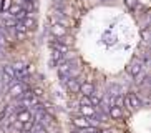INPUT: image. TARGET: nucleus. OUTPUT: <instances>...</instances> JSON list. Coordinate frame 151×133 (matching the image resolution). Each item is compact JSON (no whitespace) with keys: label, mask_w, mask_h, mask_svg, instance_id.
<instances>
[{"label":"nucleus","mask_w":151,"mask_h":133,"mask_svg":"<svg viewBox=\"0 0 151 133\" xmlns=\"http://www.w3.org/2000/svg\"><path fill=\"white\" fill-rule=\"evenodd\" d=\"M126 106H128V108H131V110L139 108V106H141V98L138 97L134 92H129L128 97H126Z\"/></svg>","instance_id":"2"},{"label":"nucleus","mask_w":151,"mask_h":133,"mask_svg":"<svg viewBox=\"0 0 151 133\" xmlns=\"http://www.w3.org/2000/svg\"><path fill=\"white\" fill-rule=\"evenodd\" d=\"M103 2H111V0H103Z\"/></svg>","instance_id":"20"},{"label":"nucleus","mask_w":151,"mask_h":133,"mask_svg":"<svg viewBox=\"0 0 151 133\" xmlns=\"http://www.w3.org/2000/svg\"><path fill=\"white\" fill-rule=\"evenodd\" d=\"M53 42L62 43V45H68V43H70V38H68V37H58V38H55ZM68 47H70V45H68Z\"/></svg>","instance_id":"14"},{"label":"nucleus","mask_w":151,"mask_h":133,"mask_svg":"<svg viewBox=\"0 0 151 133\" xmlns=\"http://www.w3.org/2000/svg\"><path fill=\"white\" fill-rule=\"evenodd\" d=\"M23 27H25V30L27 32H35L37 30V20L33 17H27L25 20H22Z\"/></svg>","instance_id":"8"},{"label":"nucleus","mask_w":151,"mask_h":133,"mask_svg":"<svg viewBox=\"0 0 151 133\" xmlns=\"http://www.w3.org/2000/svg\"><path fill=\"white\" fill-rule=\"evenodd\" d=\"M25 2H28V4H35V5H37V0H25Z\"/></svg>","instance_id":"18"},{"label":"nucleus","mask_w":151,"mask_h":133,"mask_svg":"<svg viewBox=\"0 0 151 133\" xmlns=\"http://www.w3.org/2000/svg\"><path fill=\"white\" fill-rule=\"evenodd\" d=\"M23 92H25V87H23L22 83L12 82V87H10V95H12V97H20Z\"/></svg>","instance_id":"6"},{"label":"nucleus","mask_w":151,"mask_h":133,"mask_svg":"<svg viewBox=\"0 0 151 133\" xmlns=\"http://www.w3.org/2000/svg\"><path fill=\"white\" fill-rule=\"evenodd\" d=\"M128 73L133 75L134 78H138V77L143 73V62L139 60V58H134L133 62L128 65Z\"/></svg>","instance_id":"1"},{"label":"nucleus","mask_w":151,"mask_h":133,"mask_svg":"<svg viewBox=\"0 0 151 133\" xmlns=\"http://www.w3.org/2000/svg\"><path fill=\"white\" fill-rule=\"evenodd\" d=\"M4 75H7L9 78H15V70L12 68V65H4Z\"/></svg>","instance_id":"13"},{"label":"nucleus","mask_w":151,"mask_h":133,"mask_svg":"<svg viewBox=\"0 0 151 133\" xmlns=\"http://www.w3.org/2000/svg\"><path fill=\"white\" fill-rule=\"evenodd\" d=\"M14 30H15V28H14ZM14 35H15V38H17V40H25L27 33H22V32H15Z\"/></svg>","instance_id":"17"},{"label":"nucleus","mask_w":151,"mask_h":133,"mask_svg":"<svg viewBox=\"0 0 151 133\" xmlns=\"http://www.w3.org/2000/svg\"><path fill=\"white\" fill-rule=\"evenodd\" d=\"M0 18H2V27H5V28H12V27L17 23V20H15L12 15H9L7 12H2Z\"/></svg>","instance_id":"3"},{"label":"nucleus","mask_w":151,"mask_h":133,"mask_svg":"<svg viewBox=\"0 0 151 133\" xmlns=\"http://www.w3.org/2000/svg\"><path fill=\"white\" fill-rule=\"evenodd\" d=\"M20 10H22V7H20V5H10V9L7 10V13H9V15H12V17H17L18 13H20Z\"/></svg>","instance_id":"12"},{"label":"nucleus","mask_w":151,"mask_h":133,"mask_svg":"<svg viewBox=\"0 0 151 133\" xmlns=\"http://www.w3.org/2000/svg\"><path fill=\"white\" fill-rule=\"evenodd\" d=\"M65 85H67V90L70 93H78L80 92V83L76 82V78H68L67 82H65Z\"/></svg>","instance_id":"5"},{"label":"nucleus","mask_w":151,"mask_h":133,"mask_svg":"<svg viewBox=\"0 0 151 133\" xmlns=\"http://www.w3.org/2000/svg\"><path fill=\"white\" fill-rule=\"evenodd\" d=\"M52 48H53L55 52H60V53L70 52V47H68V45H62V43H57V42H52Z\"/></svg>","instance_id":"10"},{"label":"nucleus","mask_w":151,"mask_h":133,"mask_svg":"<svg viewBox=\"0 0 151 133\" xmlns=\"http://www.w3.org/2000/svg\"><path fill=\"white\" fill-rule=\"evenodd\" d=\"M52 35L55 38H58V37H67V28L62 25H58V23H53L52 25Z\"/></svg>","instance_id":"7"},{"label":"nucleus","mask_w":151,"mask_h":133,"mask_svg":"<svg viewBox=\"0 0 151 133\" xmlns=\"http://www.w3.org/2000/svg\"><path fill=\"white\" fill-rule=\"evenodd\" d=\"M10 0H2V7H0V10H2V12H5V10H9L10 9Z\"/></svg>","instance_id":"16"},{"label":"nucleus","mask_w":151,"mask_h":133,"mask_svg":"<svg viewBox=\"0 0 151 133\" xmlns=\"http://www.w3.org/2000/svg\"><path fill=\"white\" fill-rule=\"evenodd\" d=\"M80 92L83 93V97H93L95 87L90 82H85V83H80Z\"/></svg>","instance_id":"4"},{"label":"nucleus","mask_w":151,"mask_h":133,"mask_svg":"<svg viewBox=\"0 0 151 133\" xmlns=\"http://www.w3.org/2000/svg\"><path fill=\"white\" fill-rule=\"evenodd\" d=\"M0 52H2V47H0Z\"/></svg>","instance_id":"21"},{"label":"nucleus","mask_w":151,"mask_h":133,"mask_svg":"<svg viewBox=\"0 0 151 133\" xmlns=\"http://www.w3.org/2000/svg\"><path fill=\"white\" fill-rule=\"evenodd\" d=\"M53 2H55V4L58 5V4H60V2H62V0H53Z\"/></svg>","instance_id":"19"},{"label":"nucleus","mask_w":151,"mask_h":133,"mask_svg":"<svg viewBox=\"0 0 151 133\" xmlns=\"http://www.w3.org/2000/svg\"><path fill=\"white\" fill-rule=\"evenodd\" d=\"M73 123H75V126H78V128H88V126H91V121H90L88 118H85V116H80V118H75L73 120Z\"/></svg>","instance_id":"9"},{"label":"nucleus","mask_w":151,"mask_h":133,"mask_svg":"<svg viewBox=\"0 0 151 133\" xmlns=\"http://www.w3.org/2000/svg\"><path fill=\"white\" fill-rule=\"evenodd\" d=\"M124 4L128 5V9L134 10V9L138 7V0H124Z\"/></svg>","instance_id":"15"},{"label":"nucleus","mask_w":151,"mask_h":133,"mask_svg":"<svg viewBox=\"0 0 151 133\" xmlns=\"http://www.w3.org/2000/svg\"><path fill=\"white\" fill-rule=\"evenodd\" d=\"M52 60L55 63H60V62H65V53H60V52H52Z\"/></svg>","instance_id":"11"}]
</instances>
